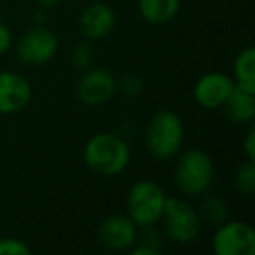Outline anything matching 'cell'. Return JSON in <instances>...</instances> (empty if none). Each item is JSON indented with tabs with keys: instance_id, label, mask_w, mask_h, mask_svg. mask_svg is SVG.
<instances>
[{
	"instance_id": "6da1fadb",
	"label": "cell",
	"mask_w": 255,
	"mask_h": 255,
	"mask_svg": "<svg viewBox=\"0 0 255 255\" xmlns=\"http://www.w3.org/2000/svg\"><path fill=\"white\" fill-rule=\"evenodd\" d=\"M84 163L102 177H117L131 161L129 143L116 133H96L84 145Z\"/></svg>"
},
{
	"instance_id": "7a4b0ae2",
	"label": "cell",
	"mask_w": 255,
	"mask_h": 255,
	"mask_svg": "<svg viewBox=\"0 0 255 255\" xmlns=\"http://www.w3.org/2000/svg\"><path fill=\"white\" fill-rule=\"evenodd\" d=\"M145 145L157 161H170L178 156L185 138L184 121L175 110H157L145 126Z\"/></svg>"
},
{
	"instance_id": "3957f363",
	"label": "cell",
	"mask_w": 255,
	"mask_h": 255,
	"mask_svg": "<svg viewBox=\"0 0 255 255\" xmlns=\"http://www.w3.org/2000/svg\"><path fill=\"white\" fill-rule=\"evenodd\" d=\"M215 178V164L210 154L198 147L178 152L175 164V184L182 194L199 198L210 191Z\"/></svg>"
},
{
	"instance_id": "277c9868",
	"label": "cell",
	"mask_w": 255,
	"mask_h": 255,
	"mask_svg": "<svg viewBox=\"0 0 255 255\" xmlns=\"http://www.w3.org/2000/svg\"><path fill=\"white\" fill-rule=\"evenodd\" d=\"M166 192L157 182L142 178L129 187L126 196V213L138 227L159 222L166 205Z\"/></svg>"
},
{
	"instance_id": "5b68a950",
	"label": "cell",
	"mask_w": 255,
	"mask_h": 255,
	"mask_svg": "<svg viewBox=\"0 0 255 255\" xmlns=\"http://www.w3.org/2000/svg\"><path fill=\"white\" fill-rule=\"evenodd\" d=\"M159 222L164 234L177 245H192L201 233V219L196 208L180 198H166Z\"/></svg>"
},
{
	"instance_id": "8992f818",
	"label": "cell",
	"mask_w": 255,
	"mask_h": 255,
	"mask_svg": "<svg viewBox=\"0 0 255 255\" xmlns=\"http://www.w3.org/2000/svg\"><path fill=\"white\" fill-rule=\"evenodd\" d=\"M58 47H60V40L56 33L46 25H37L21 35L16 46V54L23 65L40 67L49 63L56 56Z\"/></svg>"
},
{
	"instance_id": "52a82bcc",
	"label": "cell",
	"mask_w": 255,
	"mask_h": 255,
	"mask_svg": "<svg viewBox=\"0 0 255 255\" xmlns=\"http://www.w3.org/2000/svg\"><path fill=\"white\" fill-rule=\"evenodd\" d=\"M212 247L217 255H254L255 231L243 220H224L213 234Z\"/></svg>"
},
{
	"instance_id": "ba28073f",
	"label": "cell",
	"mask_w": 255,
	"mask_h": 255,
	"mask_svg": "<svg viewBox=\"0 0 255 255\" xmlns=\"http://www.w3.org/2000/svg\"><path fill=\"white\" fill-rule=\"evenodd\" d=\"M117 91V81L109 68L89 67L82 70L75 86V95L79 102L88 107H100L110 102Z\"/></svg>"
},
{
	"instance_id": "9c48e42d",
	"label": "cell",
	"mask_w": 255,
	"mask_h": 255,
	"mask_svg": "<svg viewBox=\"0 0 255 255\" xmlns=\"http://www.w3.org/2000/svg\"><path fill=\"white\" fill-rule=\"evenodd\" d=\"M138 226L128 213H112L105 217L98 227V240L107 250L124 252L135 245Z\"/></svg>"
},
{
	"instance_id": "30bf717a",
	"label": "cell",
	"mask_w": 255,
	"mask_h": 255,
	"mask_svg": "<svg viewBox=\"0 0 255 255\" xmlns=\"http://www.w3.org/2000/svg\"><path fill=\"white\" fill-rule=\"evenodd\" d=\"M234 86L233 77H229L224 72H206L196 81L192 88V96L196 103L203 109L215 110L222 109L226 100L233 93Z\"/></svg>"
},
{
	"instance_id": "8fae6325",
	"label": "cell",
	"mask_w": 255,
	"mask_h": 255,
	"mask_svg": "<svg viewBox=\"0 0 255 255\" xmlns=\"http://www.w3.org/2000/svg\"><path fill=\"white\" fill-rule=\"evenodd\" d=\"M33 98L30 81L12 70H0V116L23 110Z\"/></svg>"
},
{
	"instance_id": "7c38bea8",
	"label": "cell",
	"mask_w": 255,
	"mask_h": 255,
	"mask_svg": "<svg viewBox=\"0 0 255 255\" xmlns=\"http://www.w3.org/2000/svg\"><path fill=\"white\" fill-rule=\"evenodd\" d=\"M79 26H81V32L84 33L86 39L100 40L114 30L116 12L112 11V7L103 4V0H95L81 12Z\"/></svg>"
},
{
	"instance_id": "4fadbf2b",
	"label": "cell",
	"mask_w": 255,
	"mask_h": 255,
	"mask_svg": "<svg viewBox=\"0 0 255 255\" xmlns=\"http://www.w3.org/2000/svg\"><path fill=\"white\" fill-rule=\"evenodd\" d=\"M227 119L236 124H252L255 119V93L234 88L222 105Z\"/></svg>"
},
{
	"instance_id": "5bb4252c",
	"label": "cell",
	"mask_w": 255,
	"mask_h": 255,
	"mask_svg": "<svg viewBox=\"0 0 255 255\" xmlns=\"http://www.w3.org/2000/svg\"><path fill=\"white\" fill-rule=\"evenodd\" d=\"M182 0H138V12L150 25H164L177 18Z\"/></svg>"
},
{
	"instance_id": "9a60e30c",
	"label": "cell",
	"mask_w": 255,
	"mask_h": 255,
	"mask_svg": "<svg viewBox=\"0 0 255 255\" xmlns=\"http://www.w3.org/2000/svg\"><path fill=\"white\" fill-rule=\"evenodd\" d=\"M234 86L245 91L255 93V49L248 46L238 53L233 63Z\"/></svg>"
},
{
	"instance_id": "2e32d148",
	"label": "cell",
	"mask_w": 255,
	"mask_h": 255,
	"mask_svg": "<svg viewBox=\"0 0 255 255\" xmlns=\"http://www.w3.org/2000/svg\"><path fill=\"white\" fill-rule=\"evenodd\" d=\"M196 212H198L201 222L205 220L206 224L219 226L229 217V206L220 196L205 192V194L199 196V205L196 208Z\"/></svg>"
},
{
	"instance_id": "e0dca14e",
	"label": "cell",
	"mask_w": 255,
	"mask_h": 255,
	"mask_svg": "<svg viewBox=\"0 0 255 255\" xmlns=\"http://www.w3.org/2000/svg\"><path fill=\"white\" fill-rule=\"evenodd\" d=\"M233 184L240 194L252 196L255 192V161H243L238 164L233 175Z\"/></svg>"
},
{
	"instance_id": "ac0fdd59",
	"label": "cell",
	"mask_w": 255,
	"mask_h": 255,
	"mask_svg": "<svg viewBox=\"0 0 255 255\" xmlns=\"http://www.w3.org/2000/svg\"><path fill=\"white\" fill-rule=\"evenodd\" d=\"M72 65L79 70H86V68L93 67L95 61V49L89 42H79L77 46L72 49L70 54Z\"/></svg>"
},
{
	"instance_id": "d6986e66",
	"label": "cell",
	"mask_w": 255,
	"mask_h": 255,
	"mask_svg": "<svg viewBox=\"0 0 255 255\" xmlns=\"http://www.w3.org/2000/svg\"><path fill=\"white\" fill-rule=\"evenodd\" d=\"M117 91L128 98H135L143 91V79L136 74H126L117 81Z\"/></svg>"
},
{
	"instance_id": "ffe728a7",
	"label": "cell",
	"mask_w": 255,
	"mask_h": 255,
	"mask_svg": "<svg viewBox=\"0 0 255 255\" xmlns=\"http://www.w3.org/2000/svg\"><path fill=\"white\" fill-rule=\"evenodd\" d=\"M138 234H136V241L135 243L145 245V247H150L154 250H157L161 254L163 250V234L156 229V224L154 226H145V227H138Z\"/></svg>"
},
{
	"instance_id": "44dd1931",
	"label": "cell",
	"mask_w": 255,
	"mask_h": 255,
	"mask_svg": "<svg viewBox=\"0 0 255 255\" xmlns=\"http://www.w3.org/2000/svg\"><path fill=\"white\" fill-rule=\"evenodd\" d=\"M32 248L25 241L11 236H0V255H28Z\"/></svg>"
},
{
	"instance_id": "7402d4cb",
	"label": "cell",
	"mask_w": 255,
	"mask_h": 255,
	"mask_svg": "<svg viewBox=\"0 0 255 255\" xmlns=\"http://www.w3.org/2000/svg\"><path fill=\"white\" fill-rule=\"evenodd\" d=\"M12 46V32L4 21H0V56L5 54Z\"/></svg>"
},
{
	"instance_id": "603a6c76",
	"label": "cell",
	"mask_w": 255,
	"mask_h": 255,
	"mask_svg": "<svg viewBox=\"0 0 255 255\" xmlns=\"http://www.w3.org/2000/svg\"><path fill=\"white\" fill-rule=\"evenodd\" d=\"M243 154L247 159L255 161V129L250 128L243 138Z\"/></svg>"
},
{
	"instance_id": "cb8c5ba5",
	"label": "cell",
	"mask_w": 255,
	"mask_h": 255,
	"mask_svg": "<svg viewBox=\"0 0 255 255\" xmlns=\"http://www.w3.org/2000/svg\"><path fill=\"white\" fill-rule=\"evenodd\" d=\"M37 2H39L42 7H54V5H56L60 0H37Z\"/></svg>"
}]
</instances>
